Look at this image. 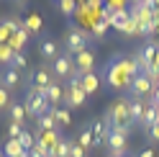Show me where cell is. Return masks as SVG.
Returning a JSON list of instances; mask_svg holds the SVG:
<instances>
[{"mask_svg":"<svg viewBox=\"0 0 159 157\" xmlns=\"http://www.w3.org/2000/svg\"><path fill=\"white\" fill-rule=\"evenodd\" d=\"M136 75H139L136 64L121 59V57H116V59L108 62V85L111 88H131Z\"/></svg>","mask_w":159,"mask_h":157,"instance_id":"cell-1","label":"cell"},{"mask_svg":"<svg viewBox=\"0 0 159 157\" xmlns=\"http://www.w3.org/2000/svg\"><path fill=\"white\" fill-rule=\"evenodd\" d=\"M90 41H93V36H87L85 31H80V28H69V31L64 34V52L72 54V57H77V54L87 52Z\"/></svg>","mask_w":159,"mask_h":157,"instance_id":"cell-2","label":"cell"},{"mask_svg":"<svg viewBox=\"0 0 159 157\" xmlns=\"http://www.w3.org/2000/svg\"><path fill=\"white\" fill-rule=\"evenodd\" d=\"M23 108H26V116H31V119H41L52 111V106H49L46 98L36 95L31 90H26V98H23Z\"/></svg>","mask_w":159,"mask_h":157,"instance_id":"cell-3","label":"cell"},{"mask_svg":"<svg viewBox=\"0 0 159 157\" xmlns=\"http://www.w3.org/2000/svg\"><path fill=\"white\" fill-rule=\"evenodd\" d=\"M52 75H54V80H59V83L62 80H72V75H75V57L62 52L52 62Z\"/></svg>","mask_w":159,"mask_h":157,"instance_id":"cell-4","label":"cell"},{"mask_svg":"<svg viewBox=\"0 0 159 157\" xmlns=\"http://www.w3.org/2000/svg\"><path fill=\"white\" fill-rule=\"evenodd\" d=\"M105 116L111 119L113 126H134L128 119V98H118V101L105 111Z\"/></svg>","mask_w":159,"mask_h":157,"instance_id":"cell-5","label":"cell"},{"mask_svg":"<svg viewBox=\"0 0 159 157\" xmlns=\"http://www.w3.org/2000/svg\"><path fill=\"white\" fill-rule=\"evenodd\" d=\"M64 101L67 106H72V108H80V106H85L87 101V93L82 90V83L80 80H67V88H64Z\"/></svg>","mask_w":159,"mask_h":157,"instance_id":"cell-6","label":"cell"},{"mask_svg":"<svg viewBox=\"0 0 159 157\" xmlns=\"http://www.w3.org/2000/svg\"><path fill=\"white\" fill-rule=\"evenodd\" d=\"M131 98H141V101H149V98L154 95V85L149 83V77L146 75H141L139 72L136 77H134V83H131Z\"/></svg>","mask_w":159,"mask_h":157,"instance_id":"cell-7","label":"cell"},{"mask_svg":"<svg viewBox=\"0 0 159 157\" xmlns=\"http://www.w3.org/2000/svg\"><path fill=\"white\" fill-rule=\"evenodd\" d=\"M93 67H95V54L87 49V52H82V54H77L75 57V80H82L85 75H90L93 72Z\"/></svg>","mask_w":159,"mask_h":157,"instance_id":"cell-8","label":"cell"},{"mask_svg":"<svg viewBox=\"0 0 159 157\" xmlns=\"http://www.w3.org/2000/svg\"><path fill=\"white\" fill-rule=\"evenodd\" d=\"M105 144H108V150L113 152V157H123L126 150H128V136L121 134V131H116V129H111V136H108Z\"/></svg>","mask_w":159,"mask_h":157,"instance_id":"cell-9","label":"cell"},{"mask_svg":"<svg viewBox=\"0 0 159 157\" xmlns=\"http://www.w3.org/2000/svg\"><path fill=\"white\" fill-rule=\"evenodd\" d=\"M23 83V77H21V72L16 70V67H5L3 72H0V85L5 88V90H13V88H18Z\"/></svg>","mask_w":159,"mask_h":157,"instance_id":"cell-10","label":"cell"},{"mask_svg":"<svg viewBox=\"0 0 159 157\" xmlns=\"http://www.w3.org/2000/svg\"><path fill=\"white\" fill-rule=\"evenodd\" d=\"M52 83H54L52 64H41V67H39V70L34 72V83H31V85H36V88H44V90H46V88L52 85Z\"/></svg>","mask_w":159,"mask_h":157,"instance_id":"cell-11","label":"cell"},{"mask_svg":"<svg viewBox=\"0 0 159 157\" xmlns=\"http://www.w3.org/2000/svg\"><path fill=\"white\" fill-rule=\"evenodd\" d=\"M39 52H41V57L46 62H54L57 57L62 54L59 52V44L54 41V39H41V41H39Z\"/></svg>","mask_w":159,"mask_h":157,"instance_id":"cell-12","label":"cell"},{"mask_svg":"<svg viewBox=\"0 0 159 157\" xmlns=\"http://www.w3.org/2000/svg\"><path fill=\"white\" fill-rule=\"evenodd\" d=\"M159 121V106H152L146 101V111H144V116H141V121H139V126H141L144 131H152V126Z\"/></svg>","mask_w":159,"mask_h":157,"instance_id":"cell-13","label":"cell"},{"mask_svg":"<svg viewBox=\"0 0 159 157\" xmlns=\"http://www.w3.org/2000/svg\"><path fill=\"white\" fill-rule=\"evenodd\" d=\"M46 101H49V106H52V108H57V106L64 101V85L59 83V80H54L52 85L46 88Z\"/></svg>","mask_w":159,"mask_h":157,"instance_id":"cell-14","label":"cell"},{"mask_svg":"<svg viewBox=\"0 0 159 157\" xmlns=\"http://www.w3.org/2000/svg\"><path fill=\"white\" fill-rule=\"evenodd\" d=\"M144 111H146V101H141V98H128V119H131V124L141 121Z\"/></svg>","mask_w":159,"mask_h":157,"instance_id":"cell-15","label":"cell"},{"mask_svg":"<svg viewBox=\"0 0 159 157\" xmlns=\"http://www.w3.org/2000/svg\"><path fill=\"white\" fill-rule=\"evenodd\" d=\"M8 113H11V121L13 124H26V108H23V103H18V101H13L11 106H8Z\"/></svg>","mask_w":159,"mask_h":157,"instance_id":"cell-16","label":"cell"},{"mask_svg":"<svg viewBox=\"0 0 159 157\" xmlns=\"http://www.w3.org/2000/svg\"><path fill=\"white\" fill-rule=\"evenodd\" d=\"M26 41H28V31H26V28H18V31L11 36V41H8V44H11V46H13V52L18 54V52H23Z\"/></svg>","mask_w":159,"mask_h":157,"instance_id":"cell-17","label":"cell"},{"mask_svg":"<svg viewBox=\"0 0 159 157\" xmlns=\"http://www.w3.org/2000/svg\"><path fill=\"white\" fill-rule=\"evenodd\" d=\"M77 142L82 144L85 150H95V136H93V129H90V124H85V126H82V131H80Z\"/></svg>","mask_w":159,"mask_h":157,"instance_id":"cell-18","label":"cell"},{"mask_svg":"<svg viewBox=\"0 0 159 157\" xmlns=\"http://www.w3.org/2000/svg\"><path fill=\"white\" fill-rule=\"evenodd\" d=\"M57 129H59V124H57V119H54L52 111L39 119V134H41V131H57Z\"/></svg>","mask_w":159,"mask_h":157,"instance_id":"cell-19","label":"cell"},{"mask_svg":"<svg viewBox=\"0 0 159 157\" xmlns=\"http://www.w3.org/2000/svg\"><path fill=\"white\" fill-rule=\"evenodd\" d=\"M41 26H44V21H41V16H39V13H28L26 16V21H23V28H26V31L28 34H36V31H41Z\"/></svg>","mask_w":159,"mask_h":157,"instance_id":"cell-20","label":"cell"},{"mask_svg":"<svg viewBox=\"0 0 159 157\" xmlns=\"http://www.w3.org/2000/svg\"><path fill=\"white\" fill-rule=\"evenodd\" d=\"M80 83H82V90H85L87 95H90V93H95V90H98V85H100V83H98V75H95V72L85 75V77H82Z\"/></svg>","mask_w":159,"mask_h":157,"instance_id":"cell-21","label":"cell"},{"mask_svg":"<svg viewBox=\"0 0 159 157\" xmlns=\"http://www.w3.org/2000/svg\"><path fill=\"white\" fill-rule=\"evenodd\" d=\"M5 155H8V157H23L26 150L21 147V142H18V139H8V144H5Z\"/></svg>","mask_w":159,"mask_h":157,"instance_id":"cell-22","label":"cell"},{"mask_svg":"<svg viewBox=\"0 0 159 157\" xmlns=\"http://www.w3.org/2000/svg\"><path fill=\"white\" fill-rule=\"evenodd\" d=\"M13 57H16V52H13L11 44H0V64L11 67L13 64Z\"/></svg>","mask_w":159,"mask_h":157,"instance_id":"cell-23","label":"cell"},{"mask_svg":"<svg viewBox=\"0 0 159 157\" xmlns=\"http://www.w3.org/2000/svg\"><path fill=\"white\" fill-rule=\"evenodd\" d=\"M52 113H54V119H57V124L59 126H69V111L67 108H52Z\"/></svg>","mask_w":159,"mask_h":157,"instance_id":"cell-24","label":"cell"},{"mask_svg":"<svg viewBox=\"0 0 159 157\" xmlns=\"http://www.w3.org/2000/svg\"><path fill=\"white\" fill-rule=\"evenodd\" d=\"M69 157H87V150L77 139H69Z\"/></svg>","mask_w":159,"mask_h":157,"instance_id":"cell-25","label":"cell"},{"mask_svg":"<svg viewBox=\"0 0 159 157\" xmlns=\"http://www.w3.org/2000/svg\"><path fill=\"white\" fill-rule=\"evenodd\" d=\"M18 142H21V147H23V150H34V144H36V139H34V134L28 131V129H23V134L18 136Z\"/></svg>","mask_w":159,"mask_h":157,"instance_id":"cell-26","label":"cell"},{"mask_svg":"<svg viewBox=\"0 0 159 157\" xmlns=\"http://www.w3.org/2000/svg\"><path fill=\"white\" fill-rule=\"evenodd\" d=\"M11 67H16L18 72H23L26 67H28V59H26V54H23V52H18V54L13 57V64H11Z\"/></svg>","mask_w":159,"mask_h":157,"instance_id":"cell-27","label":"cell"},{"mask_svg":"<svg viewBox=\"0 0 159 157\" xmlns=\"http://www.w3.org/2000/svg\"><path fill=\"white\" fill-rule=\"evenodd\" d=\"M11 103H13V98H11V90H5V88L0 85V111H5Z\"/></svg>","mask_w":159,"mask_h":157,"instance_id":"cell-28","label":"cell"},{"mask_svg":"<svg viewBox=\"0 0 159 157\" xmlns=\"http://www.w3.org/2000/svg\"><path fill=\"white\" fill-rule=\"evenodd\" d=\"M23 129H26V126H21V124H13V121H11V126H8V136H11V139H18V136L23 134Z\"/></svg>","mask_w":159,"mask_h":157,"instance_id":"cell-29","label":"cell"},{"mask_svg":"<svg viewBox=\"0 0 159 157\" xmlns=\"http://www.w3.org/2000/svg\"><path fill=\"white\" fill-rule=\"evenodd\" d=\"M62 13H75V0H62Z\"/></svg>","mask_w":159,"mask_h":157,"instance_id":"cell-30","label":"cell"},{"mask_svg":"<svg viewBox=\"0 0 159 157\" xmlns=\"http://www.w3.org/2000/svg\"><path fill=\"white\" fill-rule=\"evenodd\" d=\"M95 34H98V39H103V34H105V23H98V28H95Z\"/></svg>","mask_w":159,"mask_h":157,"instance_id":"cell-31","label":"cell"},{"mask_svg":"<svg viewBox=\"0 0 159 157\" xmlns=\"http://www.w3.org/2000/svg\"><path fill=\"white\" fill-rule=\"evenodd\" d=\"M139 157H154V150H152V147H146V150L139 155Z\"/></svg>","mask_w":159,"mask_h":157,"instance_id":"cell-32","label":"cell"},{"mask_svg":"<svg viewBox=\"0 0 159 157\" xmlns=\"http://www.w3.org/2000/svg\"><path fill=\"white\" fill-rule=\"evenodd\" d=\"M152 70H159V49H157V54H154V62H152Z\"/></svg>","mask_w":159,"mask_h":157,"instance_id":"cell-33","label":"cell"},{"mask_svg":"<svg viewBox=\"0 0 159 157\" xmlns=\"http://www.w3.org/2000/svg\"><path fill=\"white\" fill-rule=\"evenodd\" d=\"M152 136H154V139H159V121L152 126Z\"/></svg>","mask_w":159,"mask_h":157,"instance_id":"cell-34","label":"cell"},{"mask_svg":"<svg viewBox=\"0 0 159 157\" xmlns=\"http://www.w3.org/2000/svg\"><path fill=\"white\" fill-rule=\"evenodd\" d=\"M16 5L18 8H26V0H16Z\"/></svg>","mask_w":159,"mask_h":157,"instance_id":"cell-35","label":"cell"},{"mask_svg":"<svg viewBox=\"0 0 159 157\" xmlns=\"http://www.w3.org/2000/svg\"><path fill=\"white\" fill-rule=\"evenodd\" d=\"M111 157H113V155H111ZM123 157H128V155H123Z\"/></svg>","mask_w":159,"mask_h":157,"instance_id":"cell-36","label":"cell"},{"mask_svg":"<svg viewBox=\"0 0 159 157\" xmlns=\"http://www.w3.org/2000/svg\"><path fill=\"white\" fill-rule=\"evenodd\" d=\"M59 3H62V0H59Z\"/></svg>","mask_w":159,"mask_h":157,"instance_id":"cell-37","label":"cell"}]
</instances>
